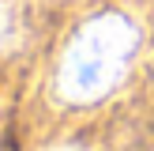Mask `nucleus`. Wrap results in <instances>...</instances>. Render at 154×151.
<instances>
[{
	"label": "nucleus",
	"mask_w": 154,
	"mask_h": 151,
	"mask_svg": "<svg viewBox=\"0 0 154 151\" xmlns=\"http://www.w3.org/2000/svg\"><path fill=\"white\" fill-rule=\"evenodd\" d=\"M135 27L124 15H98L83 23V30L68 42L64 60H60L57 87L68 102H98L120 83L128 72V60L135 53Z\"/></svg>",
	"instance_id": "f257e3e1"
},
{
	"label": "nucleus",
	"mask_w": 154,
	"mask_h": 151,
	"mask_svg": "<svg viewBox=\"0 0 154 151\" xmlns=\"http://www.w3.org/2000/svg\"><path fill=\"white\" fill-rule=\"evenodd\" d=\"M60 151H72V147H60Z\"/></svg>",
	"instance_id": "7ed1b4c3"
},
{
	"label": "nucleus",
	"mask_w": 154,
	"mask_h": 151,
	"mask_svg": "<svg viewBox=\"0 0 154 151\" xmlns=\"http://www.w3.org/2000/svg\"><path fill=\"white\" fill-rule=\"evenodd\" d=\"M19 42V11L8 0H0V49H11Z\"/></svg>",
	"instance_id": "f03ea898"
}]
</instances>
